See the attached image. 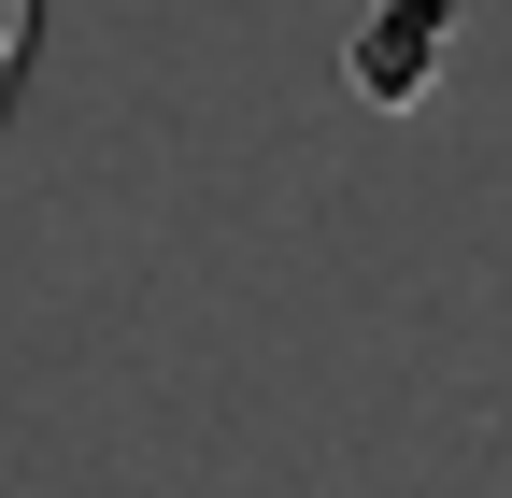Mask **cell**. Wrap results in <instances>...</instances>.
<instances>
[{
    "label": "cell",
    "mask_w": 512,
    "mask_h": 498,
    "mask_svg": "<svg viewBox=\"0 0 512 498\" xmlns=\"http://www.w3.org/2000/svg\"><path fill=\"white\" fill-rule=\"evenodd\" d=\"M29 57H43V0H0V129L29 100Z\"/></svg>",
    "instance_id": "cell-1"
}]
</instances>
